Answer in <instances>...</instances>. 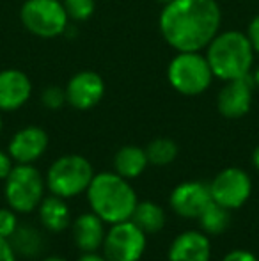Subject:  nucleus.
<instances>
[{"label": "nucleus", "mask_w": 259, "mask_h": 261, "mask_svg": "<svg viewBox=\"0 0 259 261\" xmlns=\"http://www.w3.org/2000/svg\"><path fill=\"white\" fill-rule=\"evenodd\" d=\"M20 226V220H18V213L9 206L0 208V237L7 238L9 240L14 234V231Z\"/></svg>", "instance_id": "nucleus-25"}, {"label": "nucleus", "mask_w": 259, "mask_h": 261, "mask_svg": "<svg viewBox=\"0 0 259 261\" xmlns=\"http://www.w3.org/2000/svg\"><path fill=\"white\" fill-rule=\"evenodd\" d=\"M94 174L96 172L85 156L63 155L53 160L46 171V190L63 199H73L87 192Z\"/></svg>", "instance_id": "nucleus-4"}, {"label": "nucleus", "mask_w": 259, "mask_h": 261, "mask_svg": "<svg viewBox=\"0 0 259 261\" xmlns=\"http://www.w3.org/2000/svg\"><path fill=\"white\" fill-rule=\"evenodd\" d=\"M146 155L148 162L156 167H165V165L172 164L178 156V144L172 139L158 137L153 139L148 146H146Z\"/></svg>", "instance_id": "nucleus-22"}, {"label": "nucleus", "mask_w": 259, "mask_h": 261, "mask_svg": "<svg viewBox=\"0 0 259 261\" xmlns=\"http://www.w3.org/2000/svg\"><path fill=\"white\" fill-rule=\"evenodd\" d=\"M167 79L174 91L185 96H197L208 91L213 71L206 55L200 52H178L167 68Z\"/></svg>", "instance_id": "nucleus-6"}, {"label": "nucleus", "mask_w": 259, "mask_h": 261, "mask_svg": "<svg viewBox=\"0 0 259 261\" xmlns=\"http://www.w3.org/2000/svg\"><path fill=\"white\" fill-rule=\"evenodd\" d=\"M43 261H68L63 256H57V254H52V256H46V258H43Z\"/></svg>", "instance_id": "nucleus-33"}, {"label": "nucleus", "mask_w": 259, "mask_h": 261, "mask_svg": "<svg viewBox=\"0 0 259 261\" xmlns=\"http://www.w3.org/2000/svg\"><path fill=\"white\" fill-rule=\"evenodd\" d=\"M66 101L76 110H89L103 100L105 82L96 71H78L66 84Z\"/></svg>", "instance_id": "nucleus-11"}, {"label": "nucleus", "mask_w": 259, "mask_h": 261, "mask_svg": "<svg viewBox=\"0 0 259 261\" xmlns=\"http://www.w3.org/2000/svg\"><path fill=\"white\" fill-rule=\"evenodd\" d=\"M69 20L73 21H87L94 14L96 0H63Z\"/></svg>", "instance_id": "nucleus-23"}, {"label": "nucleus", "mask_w": 259, "mask_h": 261, "mask_svg": "<svg viewBox=\"0 0 259 261\" xmlns=\"http://www.w3.org/2000/svg\"><path fill=\"white\" fill-rule=\"evenodd\" d=\"M160 32L176 52H200L220 32L217 0H170L160 14Z\"/></svg>", "instance_id": "nucleus-1"}, {"label": "nucleus", "mask_w": 259, "mask_h": 261, "mask_svg": "<svg viewBox=\"0 0 259 261\" xmlns=\"http://www.w3.org/2000/svg\"><path fill=\"white\" fill-rule=\"evenodd\" d=\"M254 52L247 34L240 31L218 32L206 46V59L215 79L224 82L250 75Z\"/></svg>", "instance_id": "nucleus-3"}, {"label": "nucleus", "mask_w": 259, "mask_h": 261, "mask_svg": "<svg viewBox=\"0 0 259 261\" xmlns=\"http://www.w3.org/2000/svg\"><path fill=\"white\" fill-rule=\"evenodd\" d=\"M149 162L146 149L140 146H123L114 155V172L123 176L125 179H135L148 169Z\"/></svg>", "instance_id": "nucleus-18"}, {"label": "nucleus", "mask_w": 259, "mask_h": 261, "mask_svg": "<svg viewBox=\"0 0 259 261\" xmlns=\"http://www.w3.org/2000/svg\"><path fill=\"white\" fill-rule=\"evenodd\" d=\"M11 247L14 249L16 256L21 258H36L41 254L43 247H45V238L43 233L34 226L28 224H20L18 229L14 231V234L9 238Z\"/></svg>", "instance_id": "nucleus-19"}, {"label": "nucleus", "mask_w": 259, "mask_h": 261, "mask_svg": "<svg viewBox=\"0 0 259 261\" xmlns=\"http://www.w3.org/2000/svg\"><path fill=\"white\" fill-rule=\"evenodd\" d=\"M210 185L197 179L180 183L169 194V206L181 219L197 220V217L210 204Z\"/></svg>", "instance_id": "nucleus-10"}, {"label": "nucleus", "mask_w": 259, "mask_h": 261, "mask_svg": "<svg viewBox=\"0 0 259 261\" xmlns=\"http://www.w3.org/2000/svg\"><path fill=\"white\" fill-rule=\"evenodd\" d=\"M45 192V176L32 164H14L13 171L4 179V199L18 215L36 212L46 196Z\"/></svg>", "instance_id": "nucleus-5"}, {"label": "nucleus", "mask_w": 259, "mask_h": 261, "mask_svg": "<svg viewBox=\"0 0 259 261\" xmlns=\"http://www.w3.org/2000/svg\"><path fill=\"white\" fill-rule=\"evenodd\" d=\"M32 94V82L20 69L0 71V112L21 109Z\"/></svg>", "instance_id": "nucleus-15"}, {"label": "nucleus", "mask_w": 259, "mask_h": 261, "mask_svg": "<svg viewBox=\"0 0 259 261\" xmlns=\"http://www.w3.org/2000/svg\"><path fill=\"white\" fill-rule=\"evenodd\" d=\"M13 167H14V160L11 158V155L7 151L0 149V181H4V179L9 176Z\"/></svg>", "instance_id": "nucleus-28"}, {"label": "nucleus", "mask_w": 259, "mask_h": 261, "mask_svg": "<svg viewBox=\"0 0 259 261\" xmlns=\"http://www.w3.org/2000/svg\"><path fill=\"white\" fill-rule=\"evenodd\" d=\"M41 103L50 110H59L68 103L66 101V89L59 86H48L41 94Z\"/></svg>", "instance_id": "nucleus-24"}, {"label": "nucleus", "mask_w": 259, "mask_h": 261, "mask_svg": "<svg viewBox=\"0 0 259 261\" xmlns=\"http://www.w3.org/2000/svg\"><path fill=\"white\" fill-rule=\"evenodd\" d=\"M71 234L80 252H98L107 234V224L94 212H83L73 219Z\"/></svg>", "instance_id": "nucleus-16"}, {"label": "nucleus", "mask_w": 259, "mask_h": 261, "mask_svg": "<svg viewBox=\"0 0 259 261\" xmlns=\"http://www.w3.org/2000/svg\"><path fill=\"white\" fill-rule=\"evenodd\" d=\"M16 252L11 247V242L7 238L0 237V261H16Z\"/></svg>", "instance_id": "nucleus-29"}, {"label": "nucleus", "mask_w": 259, "mask_h": 261, "mask_svg": "<svg viewBox=\"0 0 259 261\" xmlns=\"http://www.w3.org/2000/svg\"><path fill=\"white\" fill-rule=\"evenodd\" d=\"M156 2H162V4H167V2H170V0H156Z\"/></svg>", "instance_id": "nucleus-35"}, {"label": "nucleus", "mask_w": 259, "mask_h": 261, "mask_svg": "<svg viewBox=\"0 0 259 261\" xmlns=\"http://www.w3.org/2000/svg\"><path fill=\"white\" fill-rule=\"evenodd\" d=\"M87 204L107 226L130 220L138 203L130 179H125L114 171L94 174L85 192Z\"/></svg>", "instance_id": "nucleus-2"}, {"label": "nucleus", "mask_w": 259, "mask_h": 261, "mask_svg": "<svg viewBox=\"0 0 259 261\" xmlns=\"http://www.w3.org/2000/svg\"><path fill=\"white\" fill-rule=\"evenodd\" d=\"M36 212H38V219L41 226L48 233H63L68 227H71L73 217L68 199L48 194V196L43 197Z\"/></svg>", "instance_id": "nucleus-17"}, {"label": "nucleus", "mask_w": 259, "mask_h": 261, "mask_svg": "<svg viewBox=\"0 0 259 261\" xmlns=\"http://www.w3.org/2000/svg\"><path fill=\"white\" fill-rule=\"evenodd\" d=\"M76 261H108V259L103 254H100V252H82V256Z\"/></svg>", "instance_id": "nucleus-30"}, {"label": "nucleus", "mask_w": 259, "mask_h": 261, "mask_svg": "<svg viewBox=\"0 0 259 261\" xmlns=\"http://www.w3.org/2000/svg\"><path fill=\"white\" fill-rule=\"evenodd\" d=\"M250 76H252V82H254V86L259 87V66H257V68H254L252 71H250Z\"/></svg>", "instance_id": "nucleus-32"}, {"label": "nucleus", "mask_w": 259, "mask_h": 261, "mask_svg": "<svg viewBox=\"0 0 259 261\" xmlns=\"http://www.w3.org/2000/svg\"><path fill=\"white\" fill-rule=\"evenodd\" d=\"M146 247L148 234L133 220H123L107 227L101 254L108 261H140Z\"/></svg>", "instance_id": "nucleus-8"}, {"label": "nucleus", "mask_w": 259, "mask_h": 261, "mask_svg": "<svg viewBox=\"0 0 259 261\" xmlns=\"http://www.w3.org/2000/svg\"><path fill=\"white\" fill-rule=\"evenodd\" d=\"M254 87L256 86H254L250 75L227 80L217 98L218 112L227 119H240V117L247 116L252 107Z\"/></svg>", "instance_id": "nucleus-12"}, {"label": "nucleus", "mask_w": 259, "mask_h": 261, "mask_svg": "<svg viewBox=\"0 0 259 261\" xmlns=\"http://www.w3.org/2000/svg\"><path fill=\"white\" fill-rule=\"evenodd\" d=\"M20 20L31 34L45 39L64 34L69 23L61 0H25L20 9Z\"/></svg>", "instance_id": "nucleus-7"}, {"label": "nucleus", "mask_w": 259, "mask_h": 261, "mask_svg": "<svg viewBox=\"0 0 259 261\" xmlns=\"http://www.w3.org/2000/svg\"><path fill=\"white\" fill-rule=\"evenodd\" d=\"M247 38H249L254 52L259 54V14L257 16H254L252 21L249 23V29H247Z\"/></svg>", "instance_id": "nucleus-27"}, {"label": "nucleus", "mask_w": 259, "mask_h": 261, "mask_svg": "<svg viewBox=\"0 0 259 261\" xmlns=\"http://www.w3.org/2000/svg\"><path fill=\"white\" fill-rule=\"evenodd\" d=\"M146 234H156L165 227L167 213L155 201H138L131 219Z\"/></svg>", "instance_id": "nucleus-20"}, {"label": "nucleus", "mask_w": 259, "mask_h": 261, "mask_svg": "<svg viewBox=\"0 0 259 261\" xmlns=\"http://www.w3.org/2000/svg\"><path fill=\"white\" fill-rule=\"evenodd\" d=\"M2 128H4V121H2V117H0V134H2Z\"/></svg>", "instance_id": "nucleus-34"}, {"label": "nucleus", "mask_w": 259, "mask_h": 261, "mask_svg": "<svg viewBox=\"0 0 259 261\" xmlns=\"http://www.w3.org/2000/svg\"><path fill=\"white\" fill-rule=\"evenodd\" d=\"M252 165H254V169L259 172V146L252 151Z\"/></svg>", "instance_id": "nucleus-31"}, {"label": "nucleus", "mask_w": 259, "mask_h": 261, "mask_svg": "<svg viewBox=\"0 0 259 261\" xmlns=\"http://www.w3.org/2000/svg\"><path fill=\"white\" fill-rule=\"evenodd\" d=\"M197 226L208 237H218V234L225 233L231 226V210L220 206L211 199L210 204L197 217Z\"/></svg>", "instance_id": "nucleus-21"}, {"label": "nucleus", "mask_w": 259, "mask_h": 261, "mask_svg": "<svg viewBox=\"0 0 259 261\" xmlns=\"http://www.w3.org/2000/svg\"><path fill=\"white\" fill-rule=\"evenodd\" d=\"M48 149V134L41 126H25L11 137L7 153L14 164H34Z\"/></svg>", "instance_id": "nucleus-13"}, {"label": "nucleus", "mask_w": 259, "mask_h": 261, "mask_svg": "<svg viewBox=\"0 0 259 261\" xmlns=\"http://www.w3.org/2000/svg\"><path fill=\"white\" fill-rule=\"evenodd\" d=\"M167 261H211V240L200 229L181 231L167 249Z\"/></svg>", "instance_id": "nucleus-14"}, {"label": "nucleus", "mask_w": 259, "mask_h": 261, "mask_svg": "<svg viewBox=\"0 0 259 261\" xmlns=\"http://www.w3.org/2000/svg\"><path fill=\"white\" fill-rule=\"evenodd\" d=\"M222 261H259V258L249 249H233L225 252Z\"/></svg>", "instance_id": "nucleus-26"}, {"label": "nucleus", "mask_w": 259, "mask_h": 261, "mask_svg": "<svg viewBox=\"0 0 259 261\" xmlns=\"http://www.w3.org/2000/svg\"><path fill=\"white\" fill-rule=\"evenodd\" d=\"M211 199L227 210L242 208L252 196V178L240 167H225L211 179Z\"/></svg>", "instance_id": "nucleus-9"}]
</instances>
